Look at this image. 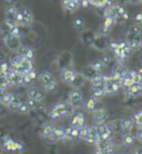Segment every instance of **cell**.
Instances as JSON below:
<instances>
[{
  "label": "cell",
  "instance_id": "obj_1",
  "mask_svg": "<svg viewBox=\"0 0 142 154\" xmlns=\"http://www.w3.org/2000/svg\"><path fill=\"white\" fill-rule=\"evenodd\" d=\"M109 49L111 50L115 61L122 63H123L125 60H127L129 57L131 56L132 51H133L132 48L130 47V45L125 40H122V41L111 40L109 42Z\"/></svg>",
  "mask_w": 142,
  "mask_h": 154
},
{
  "label": "cell",
  "instance_id": "obj_2",
  "mask_svg": "<svg viewBox=\"0 0 142 154\" xmlns=\"http://www.w3.org/2000/svg\"><path fill=\"white\" fill-rule=\"evenodd\" d=\"M73 111L74 109L69 104L68 101H62V102H58L55 103L49 111V116L53 120H59L63 119V118H67V116L73 114Z\"/></svg>",
  "mask_w": 142,
  "mask_h": 154
},
{
  "label": "cell",
  "instance_id": "obj_3",
  "mask_svg": "<svg viewBox=\"0 0 142 154\" xmlns=\"http://www.w3.org/2000/svg\"><path fill=\"white\" fill-rule=\"evenodd\" d=\"M127 40L132 50L137 49L140 46V42L142 41V30L139 26H131L127 31Z\"/></svg>",
  "mask_w": 142,
  "mask_h": 154
},
{
  "label": "cell",
  "instance_id": "obj_4",
  "mask_svg": "<svg viewBox=\"0 0 142 154\" xmlns=\"http://www.w3.org/2000/svg\"><path fill=\"white\" fill-rule=\"evenodd\" d=\"M33 22V14L27 7L18 9L17 14V26L19 28H29Z\"/></svg>",
  "mask_w": 142,
  "mask_h": 154
},
{
  "label": "cell",
  "instance_id": "obj_5",
  "mask_svg": "<svg viewBox=\"0 0 142 154\" xmlns=\"http://www.w3.org/2000/svg\"><path fill=\"white\" fill-rule=\"evenodd\" d=\"M40 83L47 92H53L58 87V82H57V79L51 72L49 71H43L40 73Z\"/></svg>",
  "mask_w": 142,
  "mask_h": 154
},
{
  "label": "cell",
  "instance_id": "obj_6",
  "mask_svg": "<svg viewBox=\"0 0 142 154\" xmlns=\"http://www.w3.org/2000/svg\"><path fill=\"white\" fill-rule=\"evenodd\" d=\"M106 79H107V74H100L99 77L90 81L93 97L100 99L101 97L106 95Z\"/></svg>",
  "mask_w": 142,
  "mask_h": 154
},
{
  "label": "cell",
  "instance_id": "obj_7",
  "mask_svg": "<svg viewBox=\"0 0 142 154\" xmlns=\"http://www.w3.org/2000/svg\"><path fill=\"white\" fill-rule=\"evenodd\" d=\"M79 139L86 141L87 143L96 144L98 142V135L96 125L93 126H83L79 130Z\"/></svg>",
  "mask_w": 142,
  "mask_h": 154
},
{
  "label": "cell",
  "instance_id": "obj_8",
  "mask_svg": "<svg viewBox=\"0 0 142 154\" xmlns=\"http://www.w3.org/2000/svg\"><path fill=\"white\" fill-rule=\"evenodd\" d=\"M55 126L51 123H45L41 125V129H40V135L43 140H46L48 143H57L58 140L55 139Z\"/></svg>",
  "mask_w": 142,
  "mask_h": 154
},
{
  "label": "cell",
  "instance_id": "obj_9",
  "mask_svg": "<svg viewBox=\"0 0 142 154\" xmlns=\"http://www.w3.org/2000/svg\"><path fill=\"white\" fill-rule=\"evenodd\" d=\"M68 102L73 109H80L83 105V95L80 89H72L68 95Z\"/></svg>",
  "mask_w": 142,
  "mask_h": 154
},
{
  "label": "cell",
  "instance_id": "obj_10",
  "mask_svg": "<svg viewBox=\"0 0 142 154\" xmlns=\"http://www.w3.org/2000/svg\"><path fill=\"white\" fill-rule=\"evenodd\" d=\"M4 40V43L6 48L9 49L10 51H18L22 47V43H21V37L19 35H8L6 37L2 38Z\"/></svg>",
  "mask_w": 142,
  "mask_h": 154
},
{
  "label": "cell",
  "instance_id": "obj_11",
  "mask_svg": "<svg viewBox=\"0 0 142 154\" xmlns=\"http://www.w3.org/2000/svg\"><path fill=\"white\" fill-rule=\"evenodd\" d=\"M96 130H97L98 142L111 140V137H112V128H111V125L104 123V124H101V125H96Z\"/></svg>",
  "mask_w": 142,
  "mask_h": 154
},
{
  "label": "cell",
  "instance_id": "obj_12",
  "mask_svg": "<svg viewBox=\"0 0 142 154\" xmlns=\"http://www.w3.org/2000/svg\"><path fill=\"white\" fill-rule=\"evenodd\" d=\"M57 64L60 71L67 68H72V54L69 51H63L59 54L57 59Z\"/></svg>",
  "mask_w": 142,
  "mask_h": 154
},
{
  "label": "cell",
  "instance_id": "obj_13",
  "mask_svg": "<svg viewBox=\"0 0 142 154\" xmlns=\"http://www.w3.org/2000/svg\"><path fill=\"white\" fill-rule=\"evenodd\" d=\"M4 147L9 152H16V153H21L24 151V145L22 143L14 140L9 137H4Z\"/></svg>",
  "mask_w": 142,
  "mask_h": 154
},
{
  "label": "cell",
  "instance_id": "obj_14",
  "mask_svg": "<svg viewBox=\"0 0 142 154\" xmlns=\"http://www.w3.org/2000/svg\"><path fill=\"white\" fill-rule=\"evenodd\" d=\"M18 8L16 6H10L5 9V23L9 26H17Z\"/></svg>",
  "mask_w": 142,
  "mask_h": 154
},
{
  "label": "cell",
  "instance_id": "obj_15",
  "mask_svg": "<svg viewBox=\"0 0 142 154\" xmlns=\"http://www.w3.org/2000/svg\"><path fill=\"white\" fill-rule=\"evenodd\" d=\"M27 94H28V99H29V100H32V101L37 102V103H41V102L45 100V97H46L45 92L38 87L29 88Z\"/></svg>",
  "mask_w": 142,
  "mask_h": 154
},
{
  "label": "cell",
  "instance_id": "obj_16",
  "mask_svg": "<svg viewBox=\"0 0 142 154\" xmlns=\"http://www.w3.org/2000/svg\"><path fill=\"white\" fill-rule=\"evenodd\" d=\"M109 40L107 39V37H103V35H100L96 33V37H94V40L92 42V46L91 48L98 50V51H104L109 48Z\"/></svg>",
  "mask_w": 142,
  "mask_h": 154
},
{
  "label": "cell",
  "instance_id": "obj_17",
  "mask_svg": "<svg viewBox=\"0 0 142 154\" xmlns=\"http://www.w3.org/2000/svg\"><path fill=\"white\" fill-rule=\"evenodd\" d=\"M109 119V113L106 109L100 108L98 109L97 111H94L92 113V120L94 122V125H101L107 122V120Z\"/></svg>",
  "mask_w": 142,
  "mask_h": 154
},
{
  "label": "cell",
  "instance_id": "obj_18",
  "mask_svg": "<svg viewBox=\"0 0 142 154\" xmlns=\"http://www.w3.org/2000/svg\"><path fill=\"white\" fill-rule=\"evenodd\" d=\"M8 79H9V82H10L11 87H21V85H24V75L18 72H14V70H11L8 72Z\"/></svg>",
  "mask_w": 142,
  "mask_h": 154
},
{
  "label": "cell",
  "instance_id": "obj_19",
  "mask_svg": "<svg viewBox=\"0 0 142 154\" xmlns=\"http://www.w3.org/2000/svg\"><path fill=\"white\" fill-rule=\"evenodd\" d=\"M84 123H86V119H84V114L82 112L78 111V112L73 113L70 126H72V128H74L77 130H80L81 128L84 126Z\"/></svg>",
  "mask_w": 142,
  "mask_h": 154
},
{
  "label": "cell",
  "instance_id": "obj_20",
  "mask_svg": "<svg viewBox=\"0 0 142 154\" xmlns=\"http://www.w3.org/2000/svg\"><path fill=\"white\" fill-rule=\"evenodd\" d=\"M14 59L17 60V62L19 63L21 70L24 71V74L28 71H31L35 69V60L22 59V58H19L18 56L14 57Z\"/></svg>",
  "mask_w": 142,
  "mask_h": 154
},
{
  "label": "cell",
  "instance_id": "obj_21",
  "mask_svg": "<svg viewBox=\"0 0 142 154\" xmlns=\"http://www.w3.org/2000/svg\"><path fill=\"white\" fill-rule=\"evenodd\" d=\"M115 23H117V22H115V20H112V19H104L103 23L101 25L100 29H99V33H98V35L107 37V35L111 32L112 28L115 27Z\"/></svg>",
  "mask_w": 142,
  "mask_h": 154
},
{
  "label": "cell",
  "instance_id": "obj_22",
  "mask_svg": "<svg viewBox=\"0 0 142 154\" xmlns=\"http://www.w3.org/2000/svg\"><path fill=\"white\" fill-rule=\"evenodd\" d=\"M119 129L121 130L122 132H131L132 129L134 128L135 123L133 121V118H125L119 121Z\"/></svg>",
  "mask_w": 142,
  "mask_h": 154
},
{
  "label": "cell",
  "instance_id": "obj_23",
  "mask_svg": "<svg viewBox=\"0 0 142 154\" xmlns=\"http://www.w3.org/2000/svg\"><path fill=\"white\" fill-rule=\"evenodd\" d=\"M125 90L127 95L131 97V98H138L142 95V83H133Z\"/></svg>",
  "mask_w": 142,
  "mask_h": 154
},
{
  "label": "cell",
  "instance_id": "obj_24",
  "mask_svg": "<svg viewBox=\"0 0 142 154\" xmlns=\"http://www.w3.org/2000/svg\"><path fill=\"white\" fill-rule=\"evenodd\" d=\"M94 37H96V33L91 30H83L80 35V40L82 42L84 46L91 47L92 46V42L94 40Z\"/></svg>",
  "mask_w": 142,
  "mask_h": 154
},
{
  "label": "cell",
  "instance_id": "obj_25",
  "mask_svg": "<svg viewBox=\"0 0 142 154\" xmlns=\"http://www.w3.org/2000/svg\"><path fill=\"white\" fill-rule=\"evenodd\" d=\"M121 89V87H119L118 84L112 82L110 77L107 75V79H106V95H113L115 93H118Z\"/></svg>",
  "mask_w": 142,
  "mask_h": 154
},
{
  "label": "cell",
  "instance_id": "obj_26",
  "mask_svg": "<svg viewBox=\"0 0 142 154\" xmlns=\"http://www.w3.org/2000/svg\"><path fill=\"white\" fill-rule=\"evenodd\" d=\"M17 56L22 59L35 60V50L31 47H21L20 49L17 51Z\"/></svg>",
  "mask_w": 142,
  "mask_h": 154
},
{
  "label": "cell",
  "instance_id": "obj_27",
  "mask_svg": "<svg viewBox=\"0 0 142 154\" xmlns=\"http://www.w3.org/2000/svg\"><path fill=\"white\" fill-rule=\"evenodd\" d=\"M76 72L77 71L73 70L72 68H67V69L61 70L60 71V78H61V81L65 82L66 84H70L71 82H72Z\"/></svg>",
  "mask_w": 142,
  "mask_h": 154
},
{
  "label": "cell",
  "instance_id": "obj_28",
  "mask_svg": "<svg viewBox=\"0 0 142 154\" xmlns=\"http://www.w3.org/2000/svg\"><path fill=\"white\" fill-rule=\"evenodd\" d=\"M82 75L84 77V79L88 81H92L93 79H96L97 77H99L101 73H99L98 71H96L93 69V68L91 67L90 64L89 66H87L86 68H83V70H82Z\"/></svg>",
  "mask_w": 142,
  "mask_h": 154
},
{
  "label": "cell",
  "instance_id": "obj_29",
  "mask_svg": "<svg viewBox=\"0 0 142 154\" xmlns=\"http://www.w3.org/2000/svg\"><path fill=\"white\" fill-rule=\"evenodd\" d=\"M129 71V69L125 67V64L122 62H117L112 66V73L111 74H115V75H118V77L123 78L127 74V72Z\"/></svg>",
  "mask_w": 142,
  "mask_h": 154
},
{
  "label": "cell",
  "instance_id": "obj_30",
  "mask_svg": "<svg viewBox=\"0 0 142 154\" xmlns=\"http://www.w3.org/2000/svg\"><path fill=\"white\" fill-rule=\"evenodd\" d=\"M12 98H14V94L8 92L7 90L0 91V104L5 108H9V105L12 101Z\"/></svg>",
  "mask_w": 142,
  "mask_h": 154
},
{
  "label": "cell",
  "instance_id": "obj_31",
  "mask_svg": "<svg viewBox=\"0 0 142 154\" xmlns=\"http://www.w3.org/2000/svg\"><path fill=\"white\" fill-rule=\"evenodd\" d=\"M79 139V130L74 129L72 126H69L66 129V137H65V141L66 142H72Z\"/></svg>",
  "mask_w": 142,
  "mask_h": 154
},
{
  "label": "cell",
  "instance_id": "obj_32",
  "mask_svg": "<svg viewBox=\"0 0 142 154\" xmlns=\"http://www.w3.org/2000/svg\"><path fill=\"white\" fill-rule=\"evenodd\" d=\"M100 102H99V98L96 97H91L86 103V109H87L88 112L93 113L94 111H97L98 109H100Z\"/></svg>",
  "mask_w": 142,
  "mask_h": 154
},
{
  "label": "cell",
  "instance_id": "obj_33",
  "mask_svg": "<svg viewBox=\"0 0 142 154\" xmlns=\"http://www.w3.org/2000/svg\"><path fill=\"white\" fill-rule=\"evenodd\" d=\"M86 81H87V80L84 79V77L82 75V73H81V72H76V74H74V78H73L72 82L70 83V85H71L73 89H80L82 85H84Z\"/></svg>",
  "mask_w": 142,
  "mask_h": 154
},
{
  "label": "cell",
  "instance_id": "obj_34",
  "mask_svg": "<svg viewBox=\"0 0 142 154\" xmlns=\"http://www.w3.org/2000/svg\"><path fill=\"white\" fill-rule=\"evenodd\" d=\"M135 135L132 134V132H125L122 133L121 137V143L125 145V146H131L133 145L135 142Z\"/></svg>",
  "mask_w": 142,
  "mask_h": 154
},
{
  "label": "cell",
  "instance_id": "obj_35",
  "mask_svg": "<svg viewBox=\"0 0 142 154\" xmlns=\"http://www.w3.org/2000/svg\"><path fill=\"white\" fill-rule=\"evenodd\" d=\"M62 6H63V9L66 11H68V12H70V14L76 12L80 7V5L77 1H74V0H70V1H68L66 4H62Z\"/></svg>",
  "mask_w": 142,
  "mask_h": 154
},
{
  "label": "cell",
  "instance_id": "obj_36",
  "mask_svg": "<svg viewBox=\"0 0 142 154\" xmlns=\"http://www.w3.org/2000/svg\"><path fill=\"white\" fill-rule=\"evenodd\" d=\"M36 79H37V72H36L35 69H33V70H31V71H28V72H26V73L24 74V85H28V84L33 83V81H35Z\"/></svg>",
  "mask_w": 142,
  "mask_h": 154
},
{
  "label": "cell",
  "instance_id": "obj_37",
  "mask_svg": "<svg viewBox=\"0 0 142 154\" xmlns=\"http://www.w3.org/2000/svg\"><path fill=\"white\" fill-rule=\"evenodd\" d=\"M30 111H31V110L29 109L27 102L21 101L20 103H19V105L16 108V110H14V112H17V113H19V114H28Z\"/></svg>",
  "mask_w": 142,
  "mask_h": 154
},
{
  "label": "cell",
  "instance_id": "obj_38",
  "mask_svg": "<svg viewBox=\"0 0 142 154\" xmlns=\"http://www.w3.org/2000/svg\"><path fill=\"white\" fill-rule=\"evenodd\" d=\"M88 1H89V5H92L98 8L109 7L111 5V0H88Z\"/></svg>",
  "mask_w": 142,
  "mask_h": 154
},
{
  "label": "cell",
  "instance_id": "obj_39",
  "mask_svg": "<svg viewBox=\"0 0 142 154\" xmlns=\"http://www.w3.org/2000/svg\"><path fill=\"white\" fill-rule=\"evenodd\" d=\"M73 27H74V29L76 30H78V31L82 32L83 30H86V22H84V20H83L82 18H76L74 20H73Z\"/></svg>",
  "mask_w": 142,
  "mask_h": 154
},
{
  "label": "cell",
  "instance_id": "obj_40",
  "mask_svg": "<svg viewBox=\"0 0 142 154\" xmlns=\"http://www.w3.org/2000/svg\"><path fill=\"white\" fill-rule=\"evenodd\" d=\"M90 66L93 68L94 70L98 71V72L101 74H102V71L107 68V66H106L104 63H102V61H101L100 59H98V60H96V61H93V62H91Z\"/></svg>",
  "mask_w": 142,
  "mask_h": 154
},
{
  "label": "cell",
  "instance_id": "obj_41",
  "mask_svg": "<svg viewBox=\"0 0 142 154\" xmlns=\"http://www.w3.org/2000/svg\"><path fill=\"white\" fill-rule=\"evenodd\" d=\"M55 139L59 141H65V137H66V129H63L61 126H55Z\"/></svg>",
  "mask_w": 142,
  "mask_h": 154
},
{
  "label": "cell",
  "instance_id": "obj_42",
  "mask_svg": "<svg viewBox=\"0 0 142 154\" xmlns=\"http://www.w3.org/2000/svg\"><path fill=\"white\" fill-rule=\"evenodd\" d=\"M10 82L8 79V75H0V91L8 90L10 88Z\"/></svg>",
  "mask_w": 142,
  "mask_h": 154
},
{
  "label": "cell",
  "instance_id": "obj_43",
  "mask_svg": "<svg viewBox=\"0 0 142 154\" xmlns=\"http://www.w3.org/2000/svg\"><path fill=\"white\" fill-rule=\"evenodd\" d=\"M133 83H142V73L140 71H131Z\"/></svg>",
  "mask_w": 142,
  "mask_h": 154
},
{
  "label": "cell",
  "instance_id": "obj_44",
  "mask_svg": "<svg viewBox=\"0 0 142 154\" xmlns=\"http://www.w3.org/2000/svg\"><path fill=\"white\" fill-rule=\"evenodd\" d=\"M10 71V66L6 62H0V75H7Z\"/></svg>",
  "mask_w": 142,
  "mask_h": 154
},
{
  "label": "cell",
  "instance_id": "obj_45",
  "mask_svg": "<svg viewBox=\"0 0 142 154\" xmlns=\"http://www.w3.org/2000/svg\"><path fill=\"white\" fill-rule=\"evenodd\" d=\"M133 121H134L135 125L138 128H142V110L133 116Z\"/></svg>",
  "mask_w": 142,
  "mask_h": 154
},
{
  "label": "cell",
  "instance_id": "obj_46",
  "mask_svg": "<svg viewBox=\"0 0 142 154\" xmlns=\"http://www.w3.org/2000/svg\"><path fill=\"white\" fill-rule=\"evenodd\" d=\"M100 60L102 61V63H104L106 66H110L112 61H113V58L110 56V54H102V57L100 58Z\"/></svg>",
  "mask_w": 142,
  "mask_h": 154
},
{
  "label": "cell",
  "instance_id": "obj_47",
  "mask_svg": "<svg viewBox=\"0 0 142 154\" xmlns=\"http://www.w3.org/2000/svg\"><path fill=\"white\" fill-rule=\"evenodd\" d=\"M135 140H138L139 142L142 143V128H138L137 133H135Z\"/></svg>",
  "mask_w": 142,
  "mask_h": 154
},
{
  "label": "cell",
  "instance_id": "obj_48",
  "mask_svg": "<svg viewBox=\"0 0 142 154\" xmlns=\"http://www.w3.org/2000/svg\"><path fill=\"white\" fill-rule=\"evenodd\" d=\"M18 2V0H4V4L7 6V7H10V6H14V5Z\"/></svg>",
  "mask_w": 142,
  "mask_h": 154
},
{
  "label": "cell",
  "instance_id": "obj_49",
  "mask_svg": "<svg viewBox=\"0 0 142 154\" xmlns=\"http://www.w3.org/2000/svg\"><path fill=\"white\" fill-rule=\"evenodd\" d=\"M135 21H137L140 26H142V11L139 12V14L135 16Z\"/></svg>",
  "mask_w": 142,
  "mask_h": 154
},
{
  "label": "cell",
  "instance_id": "obj_50",
  "mask_svg": "<svg viewBox=\"0 0 142 154\" xmlns=\"http://www.w3.org/2000/svg\"><path fill=\"white\" fill-rule=\"evenodd\" d=\"M139 2H140V0H128V4H131V5L139 4Z\"/></svg>",
  "mask_w": 142,
  "mask_h": 154
},
{
  "label": "cell",
  "instance_id": "obj_51",
  "mask_svg": "<svg viewBox=\"0 0 142 154\" xmlns=\"http://www.w3.org/2000/svg\"><path fill=\"white\" fill-rule=\"evenodd\" d=\"M134 154H142V149H139L134 152Z\"/></svg>",
  "mask_w": 142,
  "mask_h": 154
},
{
  "label": "cell",
  "instance_id": "obj_52",
  "mask_svg": "<svg viewBox=\"0 0 142 154\" xmlns=\"http://www.w3.org/2000/svg\"><path fill=\"white\" fill-rule=\"evenodd\" d=\"M68 1H70V0H62V4H66V2H68Z\"/></svg>",
  "mask_w": 142,
  "mask_h": 154
},
{
  "label": "cell",
  "instance_id": "obj_53",
  "mask_svg": "<svg viewBox=\"0 0 142 154\" xmlns=\"http://www.w3.org/2000/svg\"><path fill=\"white\" fill-rule=\"evenodd\" d=\"M122 2H127V4H128V0H121Z\"/></svg>",
  "mask_w": 142,
  "mask_h": 154
},
{
  "label": "cell",
  "instance_id": "obj_54",
  "mask_svg": "<svg viewBox=\"0 0 142 154\" xmlns=\"http://www.w3.org/2000/svg\"><path fill=\"white\" fill-rule=\"evenodd\" d=\"M140 4H141V5H142V0H140Z\"/></svg>",
  "mask_w": 142,
  "mask_h": 154
},
{
  "label": "cell",
  "instance_id": "obj_55",
  "mask_svg": "<svg viewBox=\"0 0 142 154\" xmlns=\"http://www.w3.org/2000/svg\"><path fill=\"white\" fill-rule=\"evenodd\" d=\"M82 1H83V0H81V2H82ZM80 6H81V5H80Z\"/></svg>",
  "mask_w": 142,
  "mask_h": 154
}]
</instances>
